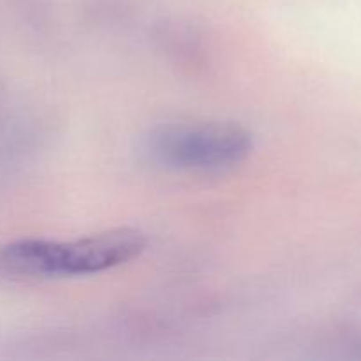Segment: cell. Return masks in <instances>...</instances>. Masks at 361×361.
Returning <instances> with one entry per match:
<instances>
[{
  "label": "cell",
  "mask_w": 361,
  "mask_h": 361,
  "mask_svg": "<svg viewBox=\"0 0 361 361\" xmlns=\"http://www.w3.org/2000/svg\"><path fill=\"white\" fill-rule=\"evenodd\" d=\"M147 236L133 228H115L71 242L23 238L0 247V274L13 279L85 277L136 259Z\"/></svg>",
  "instance_id": "6da1fadb"
},
{
  "label": "cell",
  "mask_w": 361,
  "mask_h": 361,
  "mask_svg": "<svg viewBox=\"0 0 361 361\" xmlns=\"http://www.w3.org/2000/svg\"><path fill=\"white\" fill-rule=\"evenodd\" d=\"M155 166L173 171H221L245 161L252 134L235 122L189 120L154 127L143 143Z\"/></svg>",
  "instance_id": "7a4b0ae2"
}]
</instances>
